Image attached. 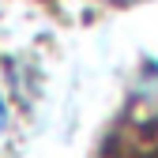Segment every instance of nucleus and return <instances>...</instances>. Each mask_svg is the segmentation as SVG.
<instances>
[{"mask_svg":"<svg viewBox=\"0 0 158 158\" xmlns=\"http://www.w3.org/2000/svg\"><path fill=\"white\" fill-rule=\"evenodd\" d=\"M8 117H11V113H8V102H4V94H0V135L8 132Z\"/></svg>","mask_w":158,"mask_h":158,"instance_id":"1","label":"nucleus"},{"mask_svg":"<svg viewBox=\"0 0 158 158\" xmlns=\"http://www.w3.org/2000/svg\"><path fill=\"white\" fill-rule=\"evenodd\" d=\"M106 4H139V0H106Z\"/></svg>","mask_w":158,"mask_h":158,"instance_id":"2","label":"nucleus"}]
</instances>
